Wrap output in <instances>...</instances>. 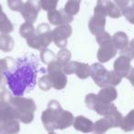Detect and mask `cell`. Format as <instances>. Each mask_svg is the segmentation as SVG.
<instances>
[{"label": "cell", "mask_w": 134, "mask_h": 134, "mask_svg": "<svg viewBox=\"0 0 134 134\" xmlns=\"http://www.w3.org/2000/svg\"><path fill=\"white\" fill-rule=\"evenodd\" d=\"M82 0H68L65 4L64 11L70 16H75L79 12L80 9V3Z\"/></svg>", "instance_id": "cell-25"}, {"label": "cell", "mask_w": 134, "mask_h": 134, "mask_svg": "<svg viewBox=\"0 0 134 134\" xmlns=\"http://www.w3.org/2000/svg\"><path fill=\"white\" fill-rule=\"evenodd\" d=\"M48 19L50 23L55 26H60L63 24H69L74 20V18L67 14L63 10H57L54 9L48 12Z\"/></svg>", "instance_id": "cell-12"}, {"label": "cell", "mask_w": 134, "mask_h": 134, "mask_svg": "<svg viewBox=\"0 0 134 134\" xmlns=\"http://www.w3.org/2000/svg\"><path fill=\"white\" fill-rule=\"evenodd\" d=\"M90 73H91V70H90V66L87 63L77 62V65H76V68H75V74L80 79L88 78L90 76Z\"/></svg>", "instance_id": "cell-24"}, {"label": "cell", "mask_w": 134, "mask_h": 134, "mask_svg": "<svg viewBox=\"0 0 134 134\" xmlns=\"http://www.w3.org/2000/svg\"><path fill=\"white\" fill-rule=\"evenodd\" d=\"M123 16L126 18V19L129 22L131 23V24H134V9L126 12L125 14H123Z\"/></svg>", "instance_id": "cell-40"}, {"label": "cell", "mask_w": 134, "mask_h": 134, "mask_svg": "<svg viewBox=\"0 0 134 134\" xmlns=\"http://www.w3.org/2000/svg\"><path fill=\"white\" fill-rule=\"evenodd\" d=\"M8 134H18L20 130V126H19V120L14 119V120L8 122L6 126H4Z\"/></svg>", "instance_id": "cell-32"}, {"label": "cell", "mask_w": 134, "mask_h": 134, "mask_svg": "<svg viewBox=\"0 0 134 134\" xmlns=\"http://www.w3.org/2000/svg\"><path fill=\"white\" fill-rule=\"evenodd\" d=\"M49 134H56V133H54L53 131H51V132H50V133H49Z\"/></svg>", "instance_id": "cell-45"}, {"label": "cell", "mask_w": 134, "mask_h": 134, "mask_svg": "<svg viewBox=\"0 0 134 134\" xmlns=\"http://www.w3.org/2000/svg\"><path fill=\"white\" fill-rule=\"evenodd\" d=\"M96 37H97V43H98L99 45L112 41V37L110 36V34L108 33V32H107V31L101 32V33L97 34Z\"/></svg>", "instance_id": "cell-36"}, {"label": "cell", "mask_w": 134, "mask_h": 134, "mask_svg": "<svg viewBox=\"0 0 134 134\" xmlns=\"http://www.w3.org/2000/svg\"><path fill=\"white\" fill-rule=\"evenodd\" d=\"M13 98L11 93L9 91L6 89H3L0 92V101L2 102H7V103H11V100Z\"/></svg>", "instance_id": "cell-38"}, {"label": "cell", "mask_w": 134, "mask_h": 134, "mask_svg": "<svg viewBox=\"0 0 134 134\" xmlns=\"http://www.w3.org/2000/svg\"><path fill=\"white\" fill-rule=\"evenodd\" d=\"M41 10L40 1L38 0H28L23 4L20 14L26 22L34 23L37 20L38 15Z\"/></svg>", "instance_id": "cell-9"}, {"label": "cell", "mask_w": 134, "mask_h": 134, "mask_svg": "<svg viewBox=\"0 0 134 134\" xmlns=\"http://www.w3.org/2000/svg\"><path fill=\"white\" fill-rule=\"evenodd\" d=\"M40 63L34 54H26L17 59L5 74L7 85L15 97H23L37 84Z\"/></svg>", "instance_id": "cell-1"}, {"label": "cell", "mask_w": 134, "mask_h": 134, "mask_svg": "<svg viewBox=\"0 0 134 134\" xmlns=\"http://www.w3.org/2000/svg\"><path fill=\"white\" fill-rule=\"evenodd\" d=\"M14 48V41L8 34L0 35V50L4 52H9Z\"/></svg>", "instance_id": "cell-22"}, {"label": "cell", "mask_w": 134, "mask_h": 134, "mask_svg": "<svg viewBox=\"0 0 134 134\" xmlns=\"http://www.w3.org/2000/svg\"><path fill=\"white\" fill-rule=\"evenodd\" d=\"M114 2L120 9L122 16L126 12L134 9V0H114Z\"/></svg>", "instance_id": "cell-28"}, {"label": "cell", "mask_w": 134, "mask_h": 134, "mask_svg": "<svg viewBox=\"0 0 134 134\" xmlns=\"http://www.w3.org/2000/svg\"><path fill=\"white\" fill-rule=\"evenodd\" d=\"M73 29L69 24H63L56 27L52 31V41L59 48L64 49L68 42V38L72 35Z\"/></svg>", "instance_id": "cell-8"}, {"label": "cell", "mask_w": 134, "mask_h": 134, "mask_svg": "<svg viewBox=\"0 0 134 134\" xmlns=\"http://www.w3.org/2000/svg\"><path fill=\"white\" fill-rule=\"evenodd\" d=\"M11 105L15 108L18 115V119L25 124H30L34 119V112L36 104L33 99L23 97H14L11 100Z\"/></svg>", "instance_id": "cell-2"}, {"label": "cell", "mask_w": 134, "mask_h": 134, "mask_svg": "<svg viewBox=\"0 0 134 134\" xmlns=\"http://www.w3.org/2000/svg\"><path fill=\"white\" fill-rule=\"evenodd\" d=\"M90 76L97 86L102 88L109 86L110 71H108L101 63H93L90 66Z\"/></svg>", "instance_id": "cell-7"}, {"label": "cell", "mask_w": 134, "mask_h": 134, "mask_svg": "<svg viewBox=\"0 0 134 134\" xmlns=\"http://www.w3.org/2000/svg\"><path fill=\"white\" fill-rule=\"evenodd\" d=\"M126 78L129 79L130 82L131 83V85L134 86V68H131V69H130V71L129 72V74L126 76Z\"/></svg>", "instance_id": "cell-41"}, {"label": "cell", "mask_w": 134, "mask_h": 134, "mask_svg": "<svg viewBox=\"0 0 134 134\" xmlns=\"http://www.w3.org/2000/svg\"><path fill=\"white\" fill-rule=\"evenodd\" d=\"M8 8L13 11L20 12L23 7L22 0H8Z\"/></svg>", "instance_id": "cell-35"}, {"label": "cell", "mask_w": 134, "mask_h": 134, "mask_svg": "<svg viewBox=\"0 0 134 134\" xmlns=\"http://www.w3.org/2000/svg\"><path fill=\"white\" fill-rule=\"evenodd\" d=\"M14 119H18V115L11 103L0 101V126H6Z\"/></svg>", "instance_id": "cell-10"}, {"label": "cell", "mask_w": 134, "mask_h": 134, "mask_svg": "<svg viewBox=\"0 0 134 134\" xmlns=\"http://www.w3.org/2000/svg\"><path fill=\"white\" fill-rule=\"evenodd\" d=\"M129 45H130V48H131L132 50L134 51V39L132 40L131 41H130V44H129Z\"/></svg>", "instance_id": "cell-43"}, {"label": "cell", "mask_w": 134, "mask_h": 134, "mask_svg": "<svg viewBox=\"0 0 134 134\" xmlns=\"http://www.w3.org/2000/svg\"><path fill=\"white\" fill-rule=\"evenodd\" d=\"M41 59L44 63H46V64H50L51 63H52L53 61H55L56 56L51 50L44 49V50L41 51Z\"/></svg>", "instance_id": "cell-31"}, {"label": "cell", "mask_w": 134, "mask_h": 134, "mask_svg": "<svg viewBox=\"0 0 134 134\" xmlns=\"http://www.w3.org/2000/svg\"><path fill=\"white\" fill-rule=\"evenodd\" d=\"M74 120H75V118L71 112L63 110L57 123V130H64L66 128H69L73 125Z\"/></svg>", "instance_id": "cell-18"}, {"label": "cell", "mask_w": 134, "mask_h": 134, "mask_svg": "<svg viewBox=\"0 0 134 134\" xmlns=\"http://www.w3.org/2000/svg\"><path fill=\"white\" fill-rule=\"evenodd\" d=\"M48 75L51 79L52 87L57 90H62L67 85V76L63 71V66L57 61H53L48 64Z\"/></svg>", "instance_id": "cell-5"}, {"label": "cell", "mask_w": 134, "mask_h": 134, "mask_svg": "<svg viewBox=\"0 0 134 134\" xmlns=\"http://www.w3.org/2000/svg\"><path fill=\"white\" fill-rule=\"evenodd\" d=\"M75 130L81 131L83 133H89L93 132L95 129V123H93L89 119L83 116H78L75 119L73 123Z\"/></svg>", "instance_id": "cell-15"}, {"label": "cell", "mask_w": 134, "mask_h": 134, "mask_svg": "<svg viewBox=\"0 0 134 134\" xmlns=\"http://www.w3.org/2000/svg\"><path fill=\"white\" fill-rule=\"evenodd\" d=\"M19 33L21 37L25 38L26 40L31 38L35 34V29H34L33 23L30 22H25L20 26L19 29Z\"/></svg>", "instance_id": "cell-26"}, {"label": "cell", "mask_w": 134, "mask_h": 134, "mask_svg": "<svg viewBox=\"0 0 134 134\" xmlns=\"http://www.w3.org/2000/svg\"><path fill=\"white\" fill-rule=\"evenodd\" d=\"M77 62H71L67 63L66 65L63 67V71L65 75H74L75 73V68H76Z\"/></svg>", "instance_id": "cell-37"}, {"label": "cell", "mask_w": 134, "mask_h": 134, "mask_svg": "<svg viewBox=\"0 0 134 134\" xmlns=\"http://www.w3.org/2000/svg\"><path fill=\"white\" fill-rule=\"evenodd\" d=\"M130 61L131 60L129 59L127 56L120 55L114 63V70L122 77H126L132 68L130 65Z\"/></svg>", "instance_id": "cell-16"}, {"label": "cell", "mask_w": 134, "mask_h": 134, "mask_svg": "<svg viewBox=\"0 0 134 134\" xmlns=\"http://www.w3.org/2000/svg\"><path fill=\"white\" fill-rule=\"evenodd\" d=\"M86 105L89 109L94 110L97 106V95L96 94H88L87 96L86 97Z\"/></svg>", "instance_id": "cell-34"}, {"label": "cell", "mask_w": 134, "mask_h": 134, "mask_svg": "<svg viewBox=\"0 0 134 134\" xmlns=\"http://www.w3.org/2000/svg\"><path fill=\"white\" fill-rule=\"evenodd\" d=\"M105 118H108V119H109L113 128H118V127H120L121 122H122V119H123V116L121 115L120 112L118 110L117 108H116L113 111H111V113L108 114V115L107 116V117H105Z\"/></svg>", "instance_id": "cell-27"}, {"label": "cell", "mask_w": 134, "mask_h": 134, "mask_svg": "<svg viewBox=\"0 0 134 134\" xmlns=\"http://www.w3.org/2000/svg\"><path fill=\"white\" fill-rule=\"evenodd\" d=\"M120 128L125 132H130L134 130V109L131 110L126 117L123 118Z\"/></svg>", "instance_id": "cell-23"}, {"label": "cell", "mask_w": 134, "mask_h": 134, "mask_svg": "<svg viewBox=\"0 0 134 134\" xmlns=\"http://www.w3.org/2000/svg\"><path fill=\"white\" fill-rule=\"evenodd\" d=\"M41 8L45 11H52L56 9L59 0H39Z\"/></svg>", "instance_id": "cell-30"}, {"label": "cell", "mask_w": 134, "mask_h": 134, "mask_svg": "<svg viewBox=\"0 0 134 134\" xmlns=\"http://www.w3.org/2000/svg\"><path fill=\"white\" fill-rule=\"evenodd\" d=\"M118 52V49L111 41L103 43L97 51V59L100 63H108L109 60L114 58Z\"/></svg>", "instance_id": "cell-11"}, {"label": "cell", "mask_w": 134, "mask_h": 134, "mask_svg": "<svg viewBox=\"0 0 134 134\" xmlns=\"http://www.w3.org/2000/svg\"><path fill=\"white\" fill-rule=\"evenodd\" d=\"M112 42L116 46L118 50H124L125 48L129 46V38L125 32L119 31L116 32L112 37Z\"/></svg>", "instance_id": "cell-19"}, {"label": "cell", "mask_w": 134, "mask_h": 134, "mask_svg": "<svg viewBox=\"0 0 134 134\" xmlns=\"http://www.w3.org/2000/svg\"><path fill=\"white\" fill-rule=\"evenodd\" d=\"M38 85H39V87L42 91H48V90H50L52 87V82H51V79L48 75L41 76L40 78L39 82H38Z\"/></svg>", "instance_id": "cell-33"}, {"label": "cell", "mask_w": 134, "mask_h": 134, "mask_svg": "<svg viewBox=\"0 0 134 134\" xmlns=\"http://www.w3.org/2000/svg\"><path fill=\"white\" fill-rule=\"evenodd\" d=\"M72 54L70 52V51H68L67 49H62L59 52H58L57 56H56V61L62 65V66H64L67 63H69L70 60H71Z\"/></svg>", "instance_id": "cell-29"}, {"label": "cell", "mask_w": 134, "mask_h": 134, "mask_svg": "<svg viewBox=\"0 0 134 134\" xmlns=\"http://www.w3.org/2000/svg\"><path fill=\"white\" fill-rule=\"evenodd\" d=\"M3 12V9H2V6H1V5H0V14L2 13Z\"/></svg>", "instance_id": "cell-44"}, {"label": "cell", "mask_w": 134, "mask_h": 134, "mask_svg": "<svg viewBox=\"0 0 134 134\" xmlns=\"http://www.w3.org/2000/svg\"><path fill=\"white\" fill-rule=\"evenodd\" d=\"M14 30V26L11 21L8 19L7 15L2 12L0 14V33L1 34H9Z\"/></svg>", "instance_id": "cell-21"}, {"label": "cell", "mask_w": 134, "mask_h": 134, "mask_svg": "<svg viewBox=\"0 0 134 134\" xmlns=\"http://www.w3.org/2000/svg\"><path fill=\"white\" fill-rule=\"evenodd\" d=\"M14 60L12 58H5V59H0V89H5L7 86L6 74L7 70H8L10 67L13 65Z\"/></svg>", "instance_id": "cell-17"}, {"label": "cell", "mask_w": 134, "mask_h": 134, "mask_svg": "<svg viewBox=\"0 0 134 134\" xmlns=\"http://www.w3.org/2000/svg\"><path fill=\"white\" fill-rule=\"evenodd\" d=\"M120 55H125L130 60L134 59V51L130 48V46H128L127 48H125L124 50L120 51Z\"/></svg>", "instance_id": "cell-39"}, {"label": "cell", "mask_w": 134, "mask_h": 134, "mask_svg": "<svg viewBox=\"0 0 134 134\" xmlns=\"http://www.w3.org/2000/svg\"><path fill=\"white\" fill-rule=\"evenodd\" d=\"M94 13H98L101 15L108 16L112 19H119L122 16L120 9L111 0H97V4L94 9Z\"/></svg>", "instance_id": "cell-6"}, {"label": "cell", "mask_w": 134, "mask_h": 134, "mask_svg": "<svg viewBox=\"0 0 134 134\" xmlns=\"http://www.w3.org/2000/svg\"><path fill=\"white\" fill-rule=\"evenodd\" d=\"M118 97V92L114 86L103 87L97 95V102L103 104H111Z\"/></svg>", "instance_id": "cell-14"}, {"label": "cell", "mask_w": 134, "mask_h": 134, "mask_svg": "<svg viewBox=\"0 0 134 134\" xmlns=\"http://www.w3.org/2000/svg\"><path fill=\"white\" fill-rule=\"evenodd\" d=\"M0 134H8V132L7 131V130L5 129V127L0 126Z\"/></svg>", "instance_id": "cell-42"}, {"label": "cell", "mask_w": 134, "mask_h": 134, "mask_svg": "<svg viewBox=\"0 0 134 134\" xmlns=\"http://www.w3.org/2000/svg\"><path fill=\"white\" fill-rule=\"evenodd\" d=\"M63 110L57 100H51L49 102L47 109H45L41 114V121L45 130L50 132L57 130V123Z\"/></svg>", "instance_id": "cell-4"}, {"label": "cell", "mask_w": 134, "mask_h": 134, "mask_svg": "<svg viewBox=\"0 0 134 134\" xmlns=\"http://www.w3.org/2000/svg\"><path fill=\"white\" fill-rule=\"evenodd\" d=\"M106 27V17L101 14L94 13V16L89 19L88 28L93 35L97 36V34L105 31Z\"/></svg>", "instance_id": "cell-13"}, {"label": "cell", "mask_w": 134, "mask_h": 134, "mask_svg": "<svg viewBox=\"0 0 134 134\" xmlns=\"http://www.w3.org/2000/svg\"><path fill=\"white\" fill-rule=\"evenodd\" d=\"M113 128L110 120L108 118H104L95 123V129H94V134H105L109 129Z\"/></svg>", "instance_id": "cell-20"}, {"label": "cell", "mask_w": 134, "mask_h": 134, "mask_svg": "<svg viewBox=\"0 0 134 134\" xmlns=\"http://www.w3.org/2000/svg\"><path fill=\"white\" fill-rule=\"evenodd\" d=\"M52 41V30L48 24L41 23L38 25L35 30V34L31 38L27 40L28 45L32 49L42 51L47 49V47Z\"/></svg>", "instance_id": "cell-3"}]
</instances>
